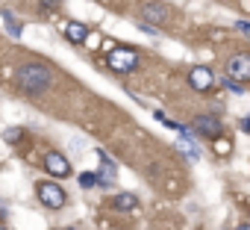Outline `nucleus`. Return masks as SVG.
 Returning a JSON list of instances; mask_svg holds the SVG:
<instances>
[{
  "instance_id": "7",
  "label": "nucleus",
  "mask_w": 250,
  "mask_h": 230,
  "mask_svg": "<svg viewBox=\"0 0 250 230\" xmlns=\"http://www.w3.org/2000/svg\"><path fill=\"white\" fill-rule=\"evenodd\" d=\"M194 133L203 139H218L224 133V124L215 118V115H197L194 118Z\"/></svg>"
},
{
  "instance_id": "9",
  "label": "nucleus",
  "mask_w": 250,
  "mask_h": 230,
  "mask_svg": "<svg viewBox=\"0 0 250 230\" xmlns=\"http://www.w3.org/2000/svg\"><path fill=\"white\" fill-rule=\"evenodd\" d=\"M62 33H65V39H68V42H74V45H85L91 30H88L85 24H80V21H68V24L62 27Z\"/></svg>"
},
{
  "instance_id": "6",
  "label": "nucleus",
  "mask_w": 250,
  "mask_h": 230,
  "mask_svg": "<svg viewBox=\"0 0 250 230\" xmlns=\"http://www.w3.org/2000/svg\"><path fill=\"white\" fill-rule=\"evenodd\" d=\"M142 24H150V27H162V24H168V9H165V3H156V0H150V3H145L142 6Z\"/></svg>"
},
{
  "instance_id": "16",
  "label": "nucleus",
  "mask_w": 250,
  "mask_h": 230,
  "mask_svg": "<svg viewBox=\"0 0 250 230\" xmlns=\"http://www.w3.org/2000/svg\"><path fill=\"white\" fill-rule=\"evenodd\" d=\"M224 86H227L229 92H235V94H241V92H244V86H241V83H232V80H227V77H224Z\"/></svg>"
},
{
  "instance_id": "20",
  "label": "nucleus",
  "mask_w": 250,
  "mask_h": 230,
  "mask_svg": "<svg viewBox=\"0 0 250 230\" xmlns=\"http://www.w3.org/2000/svg\"><path fill=\"white\" fill-rule=\"evenodd\" d=\"M238 230H250V227H247V224H238Z\"/></svg>"
},
{
  "instance_id": "15",
  "label": "nucleus",
  "mask_w": 250,
  "mask_h": 230,
  "mask_svg": "<svg viewBox=\"0 0 250 230\" xmlns=\"http://www.w3.org/2000/svg\"><path fill=\"white\" fill-rule=\"evenodd\" d=\"M94 183H97V174H94V171H83V174H80V186H83V189H88V186H94Z\"/></svg>"
},
{
  "instance_id": "14",
  "label": "nucleus",
  "mask_w": 250,
  "mask_h": 230,
  "mask_svg": "<svg viewBox=\"0 0 250 230\" xmlns=\"http://www.w3.org/2000/svg\"><path fill=\"white\" fill-rule=\"evenodd\" d=\"M21 136H24V133H21L18 127H9V130H3V142H6V145H15Z\"/></svg>"
},
{
  "instance_id": "1",
  "label": "nucleus",
  "mask_w": 250,
  "mask_h": 230,
  "mask_svg": "<svg viewBox=\"0 0 250 230\" xmlns=\"http://www.w3.org/2000/svg\"><path fill=\"white\" fill-rule=\"evenodd\" d=\"M15 83L27 94H42L50 86V71L44 65H39V62H24V65L15 68Z\"/></svg>"
},
{
  "instance_id": "12",
  "label": "nucleus",
  "mask_w": 250,
  "mask_h": 230,
  "mask_svg": "<svg viewBox=\"0 0 250 230\" xmlns=\"http://www.w3.org/2000/svg\"><path fill=\"white\" fill-rule=\"evenodd\" d=\"M180 148L186 151V157H188V160H197V157H200V154H197V148H194V142H191L188 136H180Z\"/></svg>"
},
{
  "instance_id": "21",
  "label": "nucleus",
  "mask_w": 250,
  "mask_h": 230,
  "mask_svg": "<svg viewBox=\"0 0 250 230\" xmlns=\"http://www.w3.org/2000/svg\"><path fill=\"white\" fill-rule=\"evenodd\" d=\"M0 230H9V227H3V224H0Z\"/></svg>"
},
{
  "instance_id": "19",
  "label": "nucleus",
  "mask_w": 250,
  "mask_h": 230,
  "mask_svg": "<svg viewBox=\"0 0 250 230\" xmlns=\"http://www.w3.org/2000/svg\"><path fill=\"white\" fill-rule=\"evenodd\" d=\"M3 215H6V207H3V204H0V218H3Z\"/></svg>"
},
{
  "instance_id": "3",
  "label": "nucleus",
  "mask_w": 250,
  "mask_h": 230,
  "mask_svg": "<svg viewBox=\"0 0 250 230\" xmlns=\"http://www.w3.org/2000/svg\"><path fill=\"white\" fill-rule=\"evenodd\" d=\"M36 195H39V201H42L44 207H50V209L65 207V189H62V186H56V183H50V180L36 183Z\"/></svg>"
},
{
  "instance_id": "17",
  "label": "nucleus",
  "mask_w": 250,
  "mask_h": 230,
  "mask_svg": "<svg viewBox=\"0 0 250 230\" xmlns=\"http://www.w3.org/2000/svg\"><path fill=\"white\" fill-rule=\"evenodd\" d=\"M56 3H59V0H44L42 6H44V12H50V9H56Z\"/></svg>"
},
{
  "instance_id": "4",
  "label": "nucleus",
  "mask_w": 250,
  "mask_h": 230,
  "mask_svg": "<svg viewBox=\"0 0 250 230\" xmlns=\"http://www.w3.org/2000/svg\"><path fill=\"white\" fill-rule=\"evenodd\" d=\"M227 80L241 83V86L250 80V56H247V53H235V56L227 62Z\"/></svg>"
},
{
  "instance_id": "11",
  "label": "nucleus",
  "mask_w": 250,
  "mask_h": 230,
  "mask_svg": "<svg viewBox=\"0 0 250 230\" xmlns=\"http://www.w3.org/2000/svg\"><path fill=\"white\" fill-rule=\"evenodd\" d=\"M0 15H3V21H6V30H9V36L12 39H21V33H24V24L9 12V9H3V12H0Z\"/></svg>"
},
{
  "instance_id": "2",
  "label": "nucleus",
  "mask_w": 250,
  "mask_h": 230,
  "mask_svg": "<svg viewBox=\"0 0 250 230\" xmlns=\"http://www.w3.org/2000/svg\"><path fill=\"white\" fill-rule=\"evenodd\" d=\"M106 62H109V68L118 71V74H130V71L139 65V53L130 50V47H112V53L106 56Z\"/></svg>"
},
{
  "instance_id": "5",
  "label": "nucleus",
  "mask_w": 250,
  "mask_h": 230,
  "mask_svg": "<svg viewBox=\"0 0 250 230\" xmlns=\"http://www.w3.org/2000/svg\"><path fill=\"white\" fill-rule=\"evenodd\" d=\"M42 162H44V171H47L50 177H62V180L71 177V162H68V157H62L59 151H47Z\"/></svg>"
},
{
  "instance_id": "8",
  "label": "nucleus",
  "mask_w": 250,
  "mask_h": 230,
  "mask_svg": "<svg viewBox=\"0 0 250 230\" xmlns=\"http://www.w3.org/2000/svg\"><path fill=\"white\" fill-rule=\"evenodd\" d=\"M212 83H215V80H212V71H209V68H203V65H200V68H191V74H188V86H191L194 92H209Z\"/></svg>"
},
{
  "instance_id": "18",
  "label": "nucleus",
  "mask_w": 250,
  "mask_h": 230,
  "mask_svg": "<svg viewBox=\"0 0 250 230\" xmlns=\"http://www.w3.org/2000/svg\"><path fill=\"white\" fill-rule=\"evenodd\" d=\"M235 30H238V33H244V36H247V33H250V27H247V24H244V21H238V24H235Z\"/></svg>"
},
{
  "instance_id": "22",
  "label": "nucleus",
  "mask_w": 250,
  "mask_h": 230,
  "mask_svg": "<svg viewBox=\"0 0 250 230\" xmlns=\"http://www.w3.org/2000/svg\"><path fill=\"white\" fill-rule=\"evenodd\" d=\"M68 230H74V227H68Z\"/></svg>"
},
{
  "instance_id": "13",
  "label": "nucleus",
  "mask_w": 250,
  "mask_h": 230,
  "mask_svg": "<svg viewBox=\"0 0 250 230\" xmlns=\"http://www.w3.org/2000/svg\"><path fill=\"white\" fill-rule=\"evenodd\" d=\"M212 148H215V154H218V157H227V154L232 151L229 139H215V145H212Z\"/></svg>"
},
{
  "instance_id": "10",
  "label": "nucleus",
  "mask_w": 250,
  "mask_h": 230,
  "mask_svg": "<svg viewBox=\"0 0 250 230\" xmlns=\"http://www.w3.org/2000/svg\"><path fill=\"white\" fill-rule=\"evenodd\" d=\"M112 207H115V209H136V207H139V198L130 195V192H118V195L112 198Z\"/></svg>"
}]
</instances>
